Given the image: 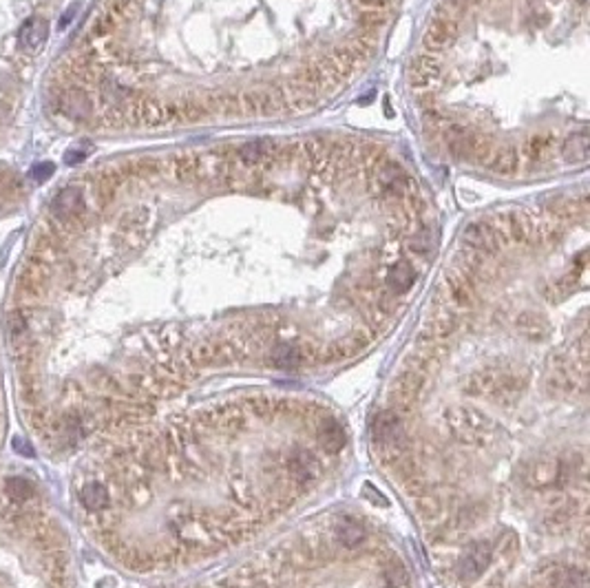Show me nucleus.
<instances>
[{
	"label": "nucleus",
	"mask_w": 590,
	"mask_h": 588,
	"mask_svg": "<svg viewBox=\"0 0 590 588\" xmlns=\"http://www.w3.org/2000/svg\"><path fill=\"white\" fill-rule=\"evenodd\" d=\"M444 420L451 436L462 444H486L493 440V423L475 410H454Z\"/></svg>",
	"instance_id": "f257e3e1"
},
{
	"label": "nucleus",
	"mask_w": 590,
	"mask_h": 588,
	"mask_svg": "<svg viewBox=\"0 0 590 588\" xmlns=\"http://www.w3.org/2000/svg\"><path fill=\"white\" fill-rule=\"evenodd\" d=\"M491 559H493V546L484 540H475L469 544L467 555L458 559V564L454 566V575L462 584H471L482 575L484 568L491 564Z\"/></svg>",
	"instance_id": "f03ea898"
},
{
	"label": "nucleus",
	"mask_w": 590,
	"mask_h": 588,
	"mask_svg": "<svg viewBox=\"0 0 590 588\" xmlns=\"http://www.w3.org/2000/svg\"><path fill=\"white\" fill-rule=\"evenodd\" d=\"M51 213L58 219L62 226H73L80 219H84L87 215V200H84V192L76 186L62 188L55 200L51 204Z\"/></svg>",
	"instance_id": "7ed1b4c3"
},
{
	"label": "nucleus",
	"mask_w": 590,
	"mask_h": 588,
	"mask_svg": "<svg viewBox=\"0 0 590 588\" xmlns=\"http://www.w3.org/2000/svg\"><path fill=\"white\" fill-rule=\"evenodd\" d=\"M561 475H564V465H559L557 460L553 458H538V460H531L524 465L522 469V480L526 486L533 489H544V486H551L555 482L561 480Z\"/></svg>",
	"instance_id": "20e7f679"
},
{
	"label": "nucleus",
	"mask_w": 590,
	"mask_h": 588,
	"mask_svg": "<svg viewBox=\"0 0 590 588\" xmlns=\"http://www.w3.org/2000/svg\"><path fill=\"white\" fill-rule=\"evenodd\" d=\"M425 381H427V372H423V370H416V368L407 365L400 372L398 381H396V389H393L400 410L412 407V405L418 400L420 391H423V387H425Z\"/></svg>",
	"instance_id": "39448f33"
},
{
	"label": "nucleus",
	"mask_w": 590,
	"mask_h": 588,
	"mask_svg": "<svg viewBox=\"0 0 590 588\" xmlns=\"http://www.w3.org/2000/svg\"><path fill=\"white\" fill-rule=\"evenodd\" d=\"M416 265L409 259H398L396 263H391L385 274V288L389 290V294L393 297H400V294L409 292L416 284Z\"/></svg>",
	"instance_id": "423d86ee"
},
{
	"label": "nucleus",
	"mask_w": 590,
	"mask_h": 588,
	"mask_svg": "<svg viewBox=\"0 0 590 588\" xmlns=\"http://www.w3.org/2000/svg\"><path fill=\"white\" fill-rule=\"evenodd\" d=\"M318 471H321V462L310 451H297L288 460V475H290L292 484H297V486L310 484L318 475Z\"/></svg>",
	"instance_id": "0eeeda50"
},
{
	"label": "nucleus",
	"mask_w": 590,
	"mask_h": 588,
	"mask_svg": "<svg viewBox=\"0 0 590 588\" xmlns=\"http://www.w3.org/2000/svg\"><path fill=\"white\" fill-rule=\"evenodd\" d=\"M49 38V22L45 18H29L20 29V45L24 51L38 53Z\"/></svg>",
	"instance_id": "6e6552de"
},
{
	"label": "nucleus",
	"mask_w": 590,
	"mask_h": 588,
	"mask_svg": "<svg viewBox=\"0 0 590 588\" xmlns=\"http://www.w3.org/2000/svg\"><path fill=\"white\" fill-rule=\"evenodd\" d=\"M316 440H318V444L328 454H339L345 447V429H343V425L339 423V420L325 418V420H321V423H318Z\"/></svg>",
	"instance_id": "1a4fd4ad"
},
{
	"label": "nucleus",
	"mask_w": 590,
	"mask_h": 588,
	"mask_svg": "<svg viewBox=\"0 0 590 588\" xmlns=\"http://www.w3.org/2000/svg\"><path fill=\"white\" fill-rule=\"evenodd\" d=\"M80 502L91 513H100L111 504V493L104 482H84L80 486Z\"/></svg>",
	"instance_id": "9d476101"
},
{
	"label": "nucleus",
	"mask_w": 590,
	"mask_h": 588,
	"mask_svg": "<svg viewBox=\"0 0 590 588\" xmlns=\"http://www.w3.org/2000/svg\"><path fill=\"white\" fill-rule=\"evenodd\" d=\"M270 358H272V365H274V368L288 370V368L301 365L303 358H305V354H303V349H301L299 345H294V343H276V345L272 347Z\"/></svg>",
	"instance_id": "9b49d317"
},
{
	"label": "nucleus",
	"mask_w": 590,
	"mask_h": 588,
	"mask_svg": "<svg viewBox=\"0 0 590 588\" xmlns=\"http://www.w3.org/2000/svg\"><path fill=\"white\" fill-rule=\"evenodd\" d=\"M336 540H339L343 549L354 551L356 546H360L365 542V528L360 526V522L352 520V517H345V520L336 526Z\"/></svg>",
	"instance_id": "f8f14e48"
},
{
	"label": "nucleus",
	"mask_w": 590,
	"mask_h": 588,
	"mask_svg": "<svg viewBox=\"0 0 590 588\" xmlns=\"http://www.w3.org/2000/svg\"><path fill=\"white\" fill-rule=\"evenodd\" d=\"M416 507H418V513L425 517L427 522H438L442 513H444V507H442V502L438 498H433V496H425L423 493H418L416 496Z\"/></svg>",
	"instance_id": "ddd939ff"
},
{
	"label": "nucleus",
	"mask_w": 590,
	"mask_h": 588,
	"mask_svg": "<svg viewBox=\"0 0 590 588\" xmlns=\"http://www.w3.org/2000/svg\"><path fill=\"white\" fill-rule=\"evenodd\" d=\"M5 496L13 502H27L36 496V489L31 482H27L22 478H7L5 482Z\"/></svg>",
	"instance_id": "4468645a"
},
{
	"label": "nucleus",
	"mask_w": 590,
	"mask_h": 588,
	"mask_svg": "<svg viewBox=\"0 0 590 588\" xmlns=\"http://www.w3.org/2000/svg\"><path fill=\"white\" fill-rule=\"evenodd\" d=\"M383 578L389 588H409V573H407V568L400 562H391L385 568Z\"/></svg>",
	"instance_id": "2eb2a0df"
},
{
	"label": "nucleus",
	"mask_w": 590,
	"mask_h": 588,
	"mask_svg": "<svg viewBox=\"0 0 590 588\" xmlns=\"http://www.w3.org/2000/svg\"><path fill=\"white\" fill-rule=\"evenodd\" d=\"M570 517H573V511L568 507H561V509H555L553 513H549V517H546L544 522L551 531H564L570 524Z\"/></svg>",
	"instance_id": "dca6fc26"
},
{
	"label": "nucleus",
	"mask_w": 590,
	"mask_h": 588,
	"mask_svg": "<svg viewBox=\"0 0 590 588\" xmlns=\"http://www.w3.org/2000/svg\"><path fill=\"white\" fill-rule=\"evenodd\" d=\"M53 171H55V166L51 162H40V164H36L31 168L29 175H31V179L36 181V184H42V181H47L53 175Z\"/></svg>",
	"instance_id": "f3484780"
},
{
	"label": "nucleus",
	"mask_w": 590,
	"mask_h": 588,
	"mask_svg": "<svg viewBox=\"0 0 590 588\" xmlns=\"http://www.w3.org/2000/svg\"><path fill=\"white\" fill-rule=\"evenodd\" d=\"M13 449H16L18 454H22V456H27V458H34V456H36V451L31 449V444L27 442L24 438H13Z\"/></svg>",
	"instance_id": "a211bd4d"
},
{
	"label": "nucleus",
	"mask_w": 590,
	"mask_h": 588,
	"mask_svg": "<svg viewBox=\"0 0 590 588\" xmlns=\"http://www.w3.org/2000/svg\"><path fill=\"white\" fill-rule=\"evenodd\" d=\"M84 158H87V150H80V148H69L64 153V162L66 164H80Z\"/></svg>",
	"instance_id": "6ab92c4d"
},
{
	"label": "nucleus",
	"mask_w": 590,
	"mask_h": 588,
	"mask_svg": "<svg viewBox=\"0 0 590 588\" xmlns=\"http://www.w3.org/2000/svg\"><path fill=\"white\" fill-rule=\"evenodd\" d=\"M78 9H80V5H73L71 9H66V11H64V18L60 20V29H64V27L76 18V11H78Z\"/></svg>",
	"instance_id": "aec40b11"
}]
</instances>
